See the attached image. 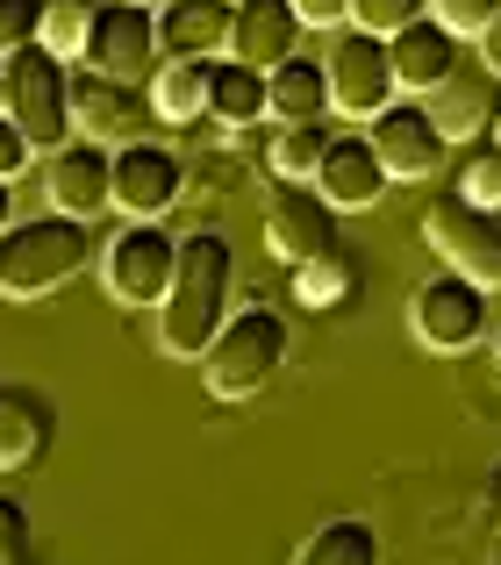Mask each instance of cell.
Here are the masks:
<instances>
[{"instance_id":"6da1fadb","label":"cell","mask_w":501,"mask_h":565,"mask_svg":"<svg viewBox=\"0 0 501 565\" xmlns=\"http://www.w3.org/2000/svg\"><path fill=\"white\" fill-rule=\"evenodd\" d=\"M230 287H237V250L223 230L180 236V265L172 287L158 301V351L166 359H201L215 344V330L230 322Z\"/></svg>"},{"instance_id":"7a4b0ae2","label":"cell","mask_w":501,"mask_h":565,"mask_svg":"<svg viewBox=\"0 0 501 565\" xmlns=\"http://www.w3.org/2000/svg\"><path fill=\"white\" fill-rule=\"evenodd\" d=\"M94 265V230L79 215H29V222H8L0 230V294L8 301H43L57 294L72 273Z\"/></svg>"},{"instance_id":"3957f363","label":"cell","mask_w":501,"mask_h":565,"mask_svg":"<svg viewBox=\"0 0 501 565\" xmlns=\"http://www.w3.org/2000/svg\"><path fill=\"white\" fill-rule=\"evenodd\" d=\"M287 344H294V330H287L279 308H265V301L230 308V322L215 330V344L194 359L209 401H250L265 380L279 373V365H287Z\"/></svg>"},{"instance_id":"277c9868","label":"cell","mask_w":501,"mask_h":565,"mask_svg":"<svg viewBox=\"0 0 501 565\" xmlns=\"http://www.w3.org/2000/svg\"><path fill=\"white\" fill-rule=\"evenodd\" d=\"M8 115L36 151H65L72 143V65L43 43H22L8 57Z\"/></svg>"},{"instance_id":"5b68a950","label":"cell","mask_w":501,"mask_h":565,"mask_svg":"<svg viewBox=\"0 0 501 565\" xmlns=\"http://www.w3.org/2000/svg\"><path fill=\"white\" fill-rule=\"evenodd\" d=\"M79 57H86V72H108V79L143 86L158 65H166V51H158V8H143V0H100Z\"/></svg>"},{"instance_id":"8992f818","label":"cell","mask_w":501,"mask_h":565,"mask_svg":"<svg viewBox=\"0 0 501 565\" xmlns=\"http://www.w3.org/2000/svg\"><path fill=\"white\" fill-rule=\"evenodd\" d=\"M172 265H180V236L158 230V222H129L100 250V287L122 308H158L172 287Z\"/></svg>"},{"instance_id":"52a82bcc","label":"cell","mask_w":501,"mask_h":565,"mask_svg":"<svg viewBox=\"0 0 501 565\" xmlns=\"http://www.w3.org/2000/svg\"><path fill=\"white\" fill-rule=\"evenodd\" d=\"M330 108L337 115H365L373 122L380 108H394L402 79H394V57H387V36H365V29H330Z\"/></svg>"},{"instance_id":"ba28073f","label":"cell","mask_w":501,"mask_h":565,"mask_svg":"<svg viewBox=\"0 0 501 565\" xmlns=\"http://www.w3.org/2000/svg\"><path fill=\"white\" fill-rule=\"evenodd\" d=\"M423 244L451 273H466L473 287H501V215L494 207H473L466 193H451V201H437L423 215Z\"/></svg>"},{"instance_id":"9c48e42d","label":"cell","mask_w":501,"mask_h":565,"mask_svg":"<svg viewBox=\"0 0 501 565\" xmlns=\"http://www.w3.org/2000/svg\"><path fill=\"white\" fill-rule=\"evenodd\" d=\"M408 322H416V337L437 351V359H459V351H473L480 337H488V287H473L466 273H437L416 287V301H408Z\"/></svg>"},{"instance_id":"30bf717a","label":"cell","mask_w":501,"mask_h":565,"mask_svg":"<svg viewBox=\"0 0 501 565\" xmlns=\"http://www.w3.org/2000/svg\"><path fill=\"white\" fill-rule=\"evenodd\" d=\"M265 250L287 265H308V258H330L337 244V207L322 201V186L308 180H279L273 201H265Z\"/></svg>"},{"instance_id":"8fae6325","label":"cell","mask_w":501,"mask_h":565,"mask_svg":"<svg viewBox=\"0 0 501 565\" xmlns=\"http://www.w3.org/2000/svg\"><path fill=\"white\" fill-rule=\"evenodd\" d=\"M151 86L108 79V72H72V129L94 143H137L151 122Z\"/></svg>"},{"instance_id":"7c38bea8","label":"cell","mask_w":501,"mask_h":565,"mask_svg":"<svg viewBox=\"0 0 501 565\" xmlns=\"http://www.w3.org/2000/svg\"><path fill=\"white\" fill-rule=\"evenodd\" d=\"M186 186V158L166 151V143L137 137V143H115V207L129 222H158Z\"/></svg>"},{"instance_id":"4fadbf2b","label":"cell","mask_w":501,"mask_h":565,"mask_svg":"<svg viewBox=\"0 0 501 565\" xmlns=\"http://www.w3.org/2000/svg\"><path fill=\"white\" fill-rule=\"evenodd\" d=\"M365 137H373L387 180H437V172H445V129L423 115V100H394V108H380Z\"/></svg>"},{"instance_id":"5bb4252c","label":"cell","mask_w":501,"mask_h":565,"mask_svg":"<svg viewBox=\"0 0 501 565\" xmlns=\"http://www.w3.org/2000/svg\"><path fill=\"white\" fill-rule=\"evenodd\" d=\"M51 207L57 215H79V222H100V207H115V151L94 137L65 143V151H51Z\"/></svg>"},{"instance_id":"9a60e30c","label":"cell","mask_w":501,"mask_h":565,"mask_svg":"<svg viewBox=\"0 0 501 565\" xmlns=\"http://www.w3.org/2000/svg\"><path fill=\"white\" fill-rule=\"evenodd\" d=\"M230 29H237V0H166L158 8V51L166 57H230Z\"/></svg>"},{"instance_id":"2e32d148","label":"cell","mask_w":501,"mask_h":565,"mask_svg":"<svg viewBox=\"0 0 501 565\" xmlns=\"http://www.w3.org/2000/svg\"><path fill=\"white\" fill-rule=\"evenodd\" d=\"M387 57H394V79H402L408 94H430V86H445L451 72H459V36H451L437 14H416L408 29L387 36Z\"/></svg>"},{"instance_id":"e0dca14e","label":"cell","mask_w":501,"mask_h":565,"mask_svg":"<svg viewBox=\"0 0 501 565\" xmlns=\"http://www.w3.org/2000/svg\"><path fill=\"white\" fill-rule=\"evenodd\" d=\"M301 14H294V0H237V29H230V57H244V65L273 72L279 57L301 51Z\"/></svg>"},{"instance_id":"ac0fdd59","label":"cell","mask_w":501,"mask_h":565,"mask_svg":"<svg viewBox=\"0 0 501 565\" xmlns=\"http://www.w3.org/2000/svg\"><path fill=\"white\" fill-rule=\"evenodd\" d=\"M316 186H322V201H330L337 215H344V207H373L380 193H387V166H380L373 137H330Z\"/></svg>"},{"instance_id":"d6986e66","label":"cell","mask_w":501,"mask_h":565,"mask_svg":"<svg viewBox=\"0 0 501 565\" xmlns=\"http://www.w3.org/2000/svg\"><path fill=\"white\" fill-rule=\"evenodd\" d=\"M57 437V415L36 386H0V472H22L51 451Z\"/></svg>"},{"instance_id":"ffe728a7","label":"cell","mask_w":501,"mask_h":565,"mask_svg":"<svg viewBox=\"0 0 501 565\" xmlns=\"http://www.w3.org/2000/svg\"><path fill=\"white\" fill-rule=\"evenodd\" d=\"M265 115L273 122H322L330 115V72H322V57H279L273 72H265Z\"/></svg>"},{"instance_id":"44dd1931","label":"cell","mask_w":501,"mask_h":565,"mask_svg":"<svg viewBox=\"0 0 501 565\" xmlns=\"http://www.w3.org/2000/svg\"><path fill=\"white\" fill-rule=\"evenodd\" d=\"M423 115L445 129V143H466V137H480V129L494 122V94H488V79H473V72H451L445 86L423 94Z\"/></svg>"},{"instance_id":"7402d4cb","label":"cell","mask_w":501,"mask_h":565,"mask_svg":"<svg viewBox=\"0 0 501 565\" xmlns=\"http://www.w3.org/2000/svg\"><path fill=\"white\" fill-rule=\"evenodd\" d=\"M209 115L223 129H258L265 122V72L244 57H209Z\"/></svg>"},{"instance_id":"603a6c76","label":"cell","mask_w":501,"mask_h":565,"mask_svg":"<svg viewBox=\"0 0 501 565\" xmlns=\"http://www.w3.org/2000/svg\"><path fill=\"white\" fill-rule=\"evenodd\" d=\"M151 108H158V122H172V129L201 122V115H209V65H201V57H166V65L151 72Z\"/></svg>"},{"instance_id":"cb8c5ba5","label":"cell","mask_w":501,"mask_h":565,"mask_svg":"<svg viewBox=\"0 0 501 565\" xmlns=\"http://www.w3.org/2000/svg\"><path fill=\"white\" fill-rule=\"evenodd\" d=\"M294 565H380V530L365 515H330L322 530H308Z\"/></svg>"},{"instance_id":"d4e9b609","label":"cell","mask_w":501,"mask_h":565,"mask_svg":"<svg viewBox=\"0 0 501 565\" xmlns=\"http://www.w3.org/2000/svg\"><path fill=\"white\" fill-rule=\"evenodd\" d=\"M322 151H330V122H279L273 151H265V172H273V180H308L316 186Z\"/></svg>"},{"instance_id":"484cf974","label":"cell","mask_w":501,"mask_h":565,"mask_svg":"<svg viewBox=\"0 0 501 565\" xmlns=\"http://www.w3.org/2000/svg\"><path fill=\"white\" fill-rule=\"evenodd\" d=\"M351 294H359V265H351L344 250L294 265V301H301V308H344Z\"/></svg>"},{"instance_id":"4316f807","label":"cell","mask_w":501,"mask_h":565,"mask_svg":"<svg viewBox=\"0 0 501 565\" xmlns=\"http://www.w3.org/2000/svg\"><path fill=\"white\" fill-rule=\"evenodd\" d=\"M94 8H100V0H43L36 43H43V51H57V57H79L86 29H94Z\"/></svg>"},{"instance_id":"83f0119b","label":"cell","mask_w":501,"mask_h":565,"mask_svg":"<svg viewBox=\"0 0 501 565\" xmlns=\"http://www.w3.org/2000/svg\"><path fill=\"white\" fill-rule=\"evenodd\" d=\"M459 193H466L473 207H494V215H501V143H480V151H466Z\"/></svg>"},{"instance_id":"f1b7e54d","label":"cell","mask_w":501,"mask_h":565,"mask_svg":"<svg viewBox=\"0 0 501 565\" xmlns=\"http://www.w3.org/2000/svg\"><path fill=\"white\" fill-rule=\"evenodd\" d=\"M416 14H430V0H351V29H365V36H394Z\"/></svg>"},{"instance_id":"f546056e","label":"cell","mask_w":501,"mask_h":565,"mask_svg":"<svg viewBox=\"0 0 501 565\" xmlns=\"http://www.w3.org/2000/svg\"><path fill=\"white\" fill-rule=\"evenodd\" d=\"M36 29H43V0H0V65L22 43H36Z\"/></svg>"},{"instance_id":"4dcf8cb0","label":"cell","mask_w":501,"mask_h":565,"mask_svg":"<svg viewBox=\"0 0 501 565\" xmlns=\"http://www.w3.org/2000/svg\"><path fill=\"white\" fill-rule=\"evenodd\" d=\"M430 14H437V22H445L459 43H466V36L480 43V29H488L494 14H501V0H430Z\"/></svg>"},{"instance_id":"1f68e13d","label":"cell","mask_w":501,"mask_h":565,"mask_svg":"<svg viewBox=\"0 0 501 565\" xmlns=\"http://www.w3.org/2000/svg\"><path fill=\"white\" fill-rule=\"evenodd\" d=\"M29 151H36V143L14 129V115H0V180H14V172L29 166Z\"/></svg>"},{"instance_id":"d6a6232c","label":"cell","mask_w":501,"mask_h":565,"mask_svg":"<svg viewBox=\"0 0 501 565\" xmlns=\"http://www.w3.org/2000/svg\"><path fill=\"white\" fill-rule=\"evenodd\" d=\"M294 14H301L308 29H344L351 22V0H294Z\"/></svg>"},{"instance_id":"836d02e7","label":"cell","mask_w":501,"mask_h":565,"mask_svg":"<svg viewBox=\"0 0 501 565\" xmlns=\"http://www.w3.org/2000/svg\"><path fill=\"white\" fill-rule=\"evenodd\" d=\"M22 544H29V515L14 494H0V552H22Z\"/></svg>"},{"instance_id":"e575fe53","label":"cell","mask_w":501,"mask_h":565,"mask_svg":"<svg viewBox=\"0 0 501 565\" xmlns=\"http://www.w3.org/2000/svg\"><path fill=\"white\" fill-rule=\"evenodd\" d=\"M480 57H488V72L501 79V14H494L488 29H480Z\"/></svg>"},{"instance_id":"d590c367","label":"cell","mask_w":501,"mask_h":565,"mask_svg":"<svg viewBox=\"0 0 501 565\" xmlns=\"http://www.w3.org/2000/svg\"><path fill=\"white\" fill-rule=\"evenodd\" d=\"M14 222V180H0V230Z\"/></svg>"},{"instance_id":"8d00e7d4","label":"cell","mask_w":501,"mask_h":565,"mask_svg":"<svg viewBox=\"0 0 501 565\" xmlns=\"http://www.w3.org/2000/svg\"><path fill=\"white\" fill-rule=\"evenodd\" d=\"M0 565H36V552H29V544L22 552H0Z\"/></svg>"},{"instance_id":"74e56055","label":"cell","mask_w":501,"mask_h":565,"mask_svg":"<svg viewBox=\"0 0 501 565\" xmlns=\"http://www.w3.org/2000/svg\"><path fill=\"white\" fill-rule=\"evenodd\" d=\"M0 115H8V65H0Z\"/></svg>"},{"instance_id":"f35d334b","label":"cell","mask_w":501,"mask_h":565,"mask_svg":"<svg viewBox=\"0 0 501 565\" xmlns=\"http://www.w3.org/2000/svg\"><path fill=\"white\" fill-rule=\"evenodd\" d=\"M488 129H494V143H501V100H494V122H488Z\"/></svg>"},{"instance_id":"ab89813d","label":"cell","mask_w":501,"mask_h":565,"mask_svg":"<svg viewBox=\"0 0 501 565\" xmlns=\"http://www.w3.org/2000/svg\"><path fill=\"white\" fill-rule=\"evenodd\" d=\"M494 359H501V337H494Z\"/></svg>"},{"instance_id":"60d3db41","label":"cell","mask_w":501,"mask_h":565,"mask_svg":"<svg viewBox=\"0 0 501 565\" xmlns=\"http://www.w3.org/2000/svg\"><path fill=\"white\" fill-rule=\"evenodd\" d=\"M143 8H151V0H143ZM158 8H166V0H158Z\"/></svg>"},{"instance_id":"b9f144b4","label":"cell","mask_w":501,"mask_h":565,"mask_svg":"<svg viewBox=\"0 0 501 565\" xmlns=\"http://www.w3.org/2000/svg\"><path fill=\"white\" fill-rule=\"evenodd\" d=\"M494 565H501V558H494Z\"/></svg>"}]
</instances>
